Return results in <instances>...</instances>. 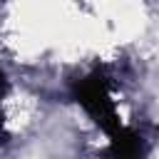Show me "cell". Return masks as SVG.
Segmentation results:
<instances>
[{
  "label": "cell",
  "instance_id": "6da1fadb",
  "mask_svg": "<svg viewBox=\"0 0 159 159\" xmlns=\"http://www.w3.org/2000/svg\"><path fill=\"white\" fill-rule=\"evenodd\" d=\"M75 94H77V102L87 109V114L112 137L117 154H137L139 152V137L122 127V122L117 117L114 99L107 87V80L102 75H92V77H84L82 82H77Z\"/></svg>",
  "mask_w": 159,
  "mask_h": 159
},
{
  "label": "cell",
  "instance_id": "7a4b0ae2",
  "mask_svg": "<svg viewBox=\"0 0 159 159\" xmlns=\"http://www.w3.org/2000/svg\"><path fill=\"white\" fill-rule=\"evenodd\" d=\"M5 87H7V82H5V77H2V72H0V94L5 92Z\"/></svg>",
  "mask_w": 159,
  "mask_h": 159
}]
</instances>
